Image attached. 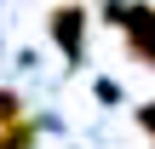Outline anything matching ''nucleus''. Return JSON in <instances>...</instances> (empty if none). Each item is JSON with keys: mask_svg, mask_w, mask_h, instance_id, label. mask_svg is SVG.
<instances>
[{"mask_svg": "<svg viewBox=\"0 0 155 149\" xmlns=\"http://www.w3.org/2000/svg\"><path fill=\"white\" fill-rule=\"evenodd\" d=\"M23 115V103H17V92H0V126H12Z\"/></svg>", "mask_w": 155, "mask_h": 149, "instance_id": "20e7f679", "label": "nucleus"}, {"mask_svg": "<svg viewBox=\"0 0 155 149\" xmlns=\"http://www.w3.org/2000/svg\"><path fill=\"white\" fill-rule=\"evenodd\" d=\"M127 29H132V52L155 69V11H127Z\"/></svg>", "mask_w": 155, "mask_h": 149, "instance_id": "f257e3e1", "label": "nucleus"}, {"mask_svg": "<svg viewBox=\"0 0 155 149\" xmlns=\"http://www.w3.org/2000/svg\"><path fill=\"white\" fill-rule=\"evenodd\" d=\"M0 149H35V132H29V126H17V132L6 126V138H0Z\"/></svg>", "mask_w": 155, "mask_h": 149, "instance_id": "7ed1b4c3", "label": "nucleus"}, {"mask_svg": "<svg viewBox=\"0 0 155 149\" xmlns=\"http://www.w3.org/2000/svg\"><path fill=\"white\" fill-rule=\"evenodd\" d=\"M81 6H63V11H52V34H58V46H69V57H81Z\"/></svg>", "mask_w": 155, "mask_h": 149, "instance_id": "f03ea898", "label": "nucleus"}, {"mask_svg": "<svg viewBox=\"0 0 155 149\" xmlns=\"http://www.w3.org/2000/svg\"><path fill=\"white\" fill-rule=\"evenodd\" d=\"M144 126H150V132H155V103H150V109H144Z\"/></svg>", "mask_w": 155, "mask_h": 149, "instance_id": "39448f33", "label": "nucleus"}]
</instances>
